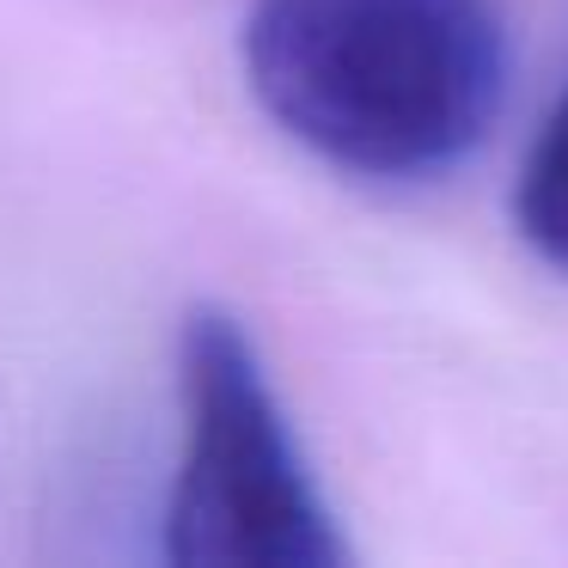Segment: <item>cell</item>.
<instances>
[{"label":"cell","instance_id":"2","mask_svg":"<svg viewBox=\"0 0 568 568\" xmlns=\"http://www.w3.org/2000/svg\"><path fill=\"white\" fill-rule=\"evenodd\" d=\"M178 453L165 501V562L178 568H343L336 526L251 331L196 306L178 336Z\"/></svg>","mask_w":568,"mask_h":568},{"label":"cell","instance_id":"3","mask_svg":"<svg viewBox=\"0 0 568 568\" xmlns=\"http://www.w3.org/2000/svg\"><path fill=\"white\" fill-rule=\"evenodd\" d=\"M514 226L556 275H568V87L544 111L514 184Z\"/></svg>","mask_w":568,"mask_h":568},{"label":"cell","instance_id":"1","mask_svg":"<svg viewBox=\"0 0 568 568\" xmlns=\"http://www.w3.org/2000/svg\"><path fill=\"white\" fill-rule=\"evenodd\" d=\"M239 55L282 135L373 184L453 172L489 141L507 92L489 0H257Z\"/></svg>","mask_w":568,"mask_h":568}]
</instances>
